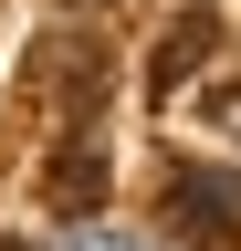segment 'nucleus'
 <instances>
[{"mask_svg": "<svg viewBox=\"0 0 241 251\" xmlns=\"http://www.w3.org/2000/svg\"><path fill=\"white\" fill-rule=\"evenodd\" d=\"M210 42H220V21H210L199 0H178V11H168V31H158V74H147V84H158V94H178V84H199V63H210Z\"/></svg>", "mask_w": 241, "mask_h": 251, "instance_id": "nucleus-2", "label": "nucleus"}, {"mask_svg": "<svg viewBox=\"0 0 241 251\" xmlns=\"http://www.w3.org/2000/svg\"><path fill=\"white\" fill-rule=\"evenodd\" d=\"M210 115H220V126H231V136H241V94H210Z\"/></svg>", "mask_w": 241, "mask_h": 251, "instance_id": "nucleus-3", "label": "nucleus"}, {"mask_svg": "<svg viewBox=\"0 0 241 251\" xmlns=\"http://www.w3.org/2000/svg\"><path fill=\"white\" fill-rule=\"evenodd\" d=\"M158 209H168V230H189V241H241V168H210V157H178L168 188H158Z\"/></svg>", "mask_w": 241, "mask_h": 251, "instance_id": "nucleus-1", "label": "nucleus"}]
</instances>
